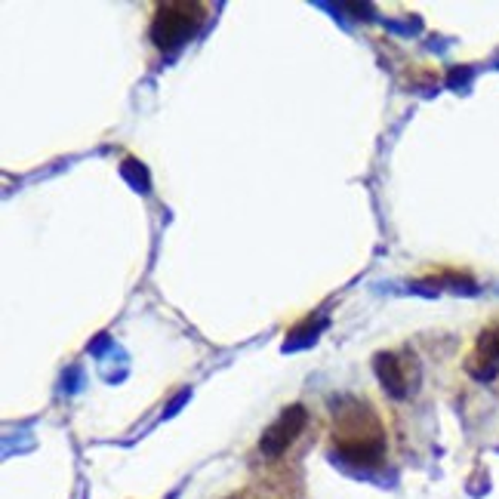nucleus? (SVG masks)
<instances>
[{
  "label": "nucleus",
  "instance_id": "nucleus-1",
  "mask_svg": "<svg viewBox=\"0 0 499 499\" xmlns=\"http://www.w3.org/2000/svg\"><path fill=\"white\" fill-rule=\"evenodd\" d=\"M333 447L346 463L377 465L386 454V428L377 410L355 397L339 401V410H333Z\"/></svg>",
  "mask_w": 499,
  "mask_h": 499
},
{
  "label": "nucleus",
  "instance_id": "nucleus-2",
  "mask_svg": "<svg viewBox=\"0 0 499 499\" xmlns=\"http://www.w3.org/2000/svg\"><path fill=\"white\" fill-rule=\"evenodd\" d=\"M207 6L204 4H161L152 22V41L161 50H176L185 41H191L194 31L204 22Z\"/></svg>",
  "mask_w": 499,
  "mask_h": 499
},
{
  "label": "nucleus",
  "instance_id": "nucleus-3",
  "mask_svg": "<svg viewBox=\"0 0 499 499\" xmlns=\"http://www.w3.org/2000/svg\"><path fill=\"white\" fill-rule=\"evenodd\" d=\"M306 423H308V410L302 407V404H293V407L280 410V416L265 428L262 438H259L262 456H269V459L284 456L287 450H290V444L302 435Z\"/></svg>",
  "mask_w": 499,
  "mask_h": 499
},
{
  "label": "nucleus",
  "instance_id": "nucleus-4",
  "mask_svg": "<svg viewBox=\"0 0 499 499\" xmlns=\"http://www.w3.org/2000/svg\"><path fill=\"white\" fill-rule=\"evenodd\" d=\"M465 373L478 382H494L499 377V333L484 330L465 357Z\"/></svg>",
  "mask_w": 499,
  "mask_h": 499
},
{
  "label": "nucleus",
  "instance_id": "nucleus-5",
  "mask_svg": "<svg viewBox=\"0 0 499 499\" xmlns=\"http://www.w3.org/2000/svg\"><path fill=\"white\" fill-rule=\"evenodd\" d=\"M373 370H377V377L382 382V388H386L392 397H407V377H404V364L397 361L392 352H382L377 355V361H373Z\"/></svg>",
  "mask_w": 499,
  "mask_h": 499
}]
</instances>
